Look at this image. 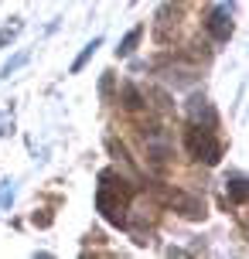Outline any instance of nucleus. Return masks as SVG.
Returning a JSON list of instances; mask_svg holds the SVG:
<instances>
[{
    "mask_svg": "<svg viewBox=\"0 0 249 259\" xmlns=\"http://www.w3.org/2000/svg\"><path fill=\"white\" fill-rule=\"evenodd\" d=\"M17 31H21V24H14V27H4V31H0V48H4L7 41H14V38H17Z\"/></svg>",
    "mask_w": 249,
    "mask_h": 259,
    "instance_id": "0eeeda50",
    "label": "nucleus"
},
{
    "mask_svg": "<svg viewBox=\"0 0 249 259\" xmlns=\"http://www.w3.org/2000/svg\"><path fill=\"white\" fill-rule=\"evenodd\" d=\"M137 41H140V27H133L130 34L123 38V45H119V48H116V55H119V58H127V55H130L133 48H137Z\"/></svg>",
    "mask_w": 249,
    "mask_h": 259,
    "instance_id": "39448f33",
    "label": "nucleus"
},
{
    "mask_svg": "<svg viewBox=\"0 0 249 259\" xmlns=\"http://www.w3.org/2000/svg\"><path fill=\"white\" fill-rule=\"evenodd\" d=\"M184 143H188V154L195 157V160H205V164H219V157H222V147H219V140H215L212 126H198V123H195V126L188 130Z\"/></svg>",
    "mask_w": 249,
    "mask_h": 259,
    "instance_id": "f257e3e1",
    "label": "nucleus"
},
{
    "mask_svg": "<svg viewBox=\"0 0 249 259\" xmlns=\"http://www.w3.org/2000/svg\"><path fill=\"white\" fill-rule=\"evenodd\" d=\"M96 48H103V38H92L89 45L82 48V55L75 58V62H72V72H82V68H86V62H89L92 55H96Z\"/></svg>",
    "mask_w": 249,
    "mask_h": 259,
    "instance_id": "7ed1b4c3",
    "label": "nucleus"
},
{
    "mask_svg": "<svg viewBox=\"0 0 249 259\" xmlns=\"http://www.w3.org/2000/svg\"><path fill=\"white\" fill-rule=\"evenodd\" d=\"M24 62H27V55L21 52V55H17V58H14V62H7V65H4V68H0V78H7V75H11V72H17V68H21V65H24Z\"/></svg>",
    "mask_w": 249,
    "mask_h": 259,
    "instance_id": "423d86ee",
    "label": "nucleus"
},
{
    "mask_svg": "<svg viewBox=\"0 0 249 259\" xmlns=\"http://www.w3.org/2000/svg\"><path fill=\"white\" fill-rule=\"evenodd\" d=\"M229 194H232L236 205L246 201V178H242V174H232V178H229Z\"/></svg>",
    "mask_w": 249,
    "mask_h": 259,
    "instance_id": "20e7f679",
    "label": "nucleus"
},
{
    "mask_svg": "<svg viewBox=\"0 0 249 259\" xmlns=\"http://www.w3.org/2000/svg\"><path fill=\"white\" fill-rule=\"evenodd\" d=\"M209 31H212L215 41H229V34H232V7H229V4H222V7L212 11Z\"/></svg>",
    "mask_w": 249,
    "mask_h": 259,
    "instance_id": "f03ea898",
    "label": "nucleus"
}]
</instances>
